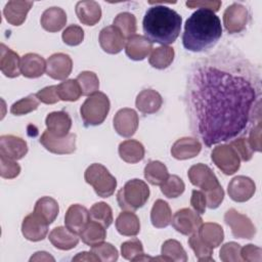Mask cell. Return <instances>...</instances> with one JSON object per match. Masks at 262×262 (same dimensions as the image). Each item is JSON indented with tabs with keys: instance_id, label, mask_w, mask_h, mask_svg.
Returning a JSON list of instances; mask_svg holds the SVG:
<instances>
[{
	"instance_id": "6da1fadb",
	"label": "cell",
	"mask_w": 262,
	"mask_h": 262,
	"mask_svg": "<svg viewBox=\"0 0 262 262\" xmlns=\"http://www.w3.org/2000/svg\"><path fill=\"white\" fill-rule=\"evenodd\" d=\"M260 79L246 63L212 60L200 64L189 83L196 133L207 146L243 133L260 107Z\"/></svg>"
},
{
	"instance_id": "7a4b0ae2",
	"label": "cell",
	"mask_w": 262,
	"mask_h": 262,
	"mask_svg": "<svg viewBox=\"0 0 262 262\" xmlns=\"http://www.w3.org/2000/svg\"><path fill=\"white\" fill-rule=\"evenodd\" d=\"M221 35V21L215 12L199 8L185 21L182 43L185 49L201 52L212 48Z\"/></svg>"
},
{
	"instance_id": "3957f363",
	"label": "cell",
	"mask_w": 262,
	"mask_h": 262,
	"mask_svg": "<svg viewBox=\"0 0 262 262\" xmlns=\"http://www.w3.org/2000/svg\"><path fill=\"white\" fill-rule=\"evenodd\" d=\"M182 17L172 8L164 5L149 7L143 17L145 37L152 43L168 46L175 42L181 30Z\"/></svg>"
},
{
	"instance_id": "277c9868",
	"label": "cell",
	"mask_w": 262,
	"mask_h": 262,
	"mask_svg": "<svg viewBox=\"0 0 262 262\" xmlns=\"http://www.w3.org/2000/svg\"><path fill=\"white\" fill-rule=\"evenodd\" d=\"M187 176L191 184L200 187L205 193L208 208L216 209L221 205L224 190L210 167L202 163L193 165L189 168Z\"/></svg>"
},
{
	"instance_id": "5b68a950",
	"label": "cell",
	"mask_w": 262,
	"mask_h": 262,
	"mask_svg": "<svg viewBox=\"0 0 262 262\" xmlns=\"http://www.w3.org/2000/svg\"><path fill=\"white\" fill-rule=\"evenodd\" d=\"M148 198V185L137 178L127 181L117 193L118 204L124 211H135L143 207Z\"/></svg>"
},
{
	"instance_id": "8992f818",
	"label": "cell",
	"mask_w": 262,
	"mask_h": 262,
	"mask_svg": "<svg viewBox=\"0 0 262 262\" xmlns=\"http://www.w3.org/2000/svg\"><path fill=\"white\" fill-rule=\"evenodd\" d=\"M110 107V99L103 92L97 91L88 96L80 108L81 118L85 126H97L103 123Z\"/></svg>"
},
{
	"instance_id": "52a82bcc",
	"label": "cell",
	"mask_w": 262,
	"mask_h": 262,
	"mask_svg": "<svg viewBox=\"0 0 262 262\" xmlns=\"http://www.w3.org/2000/svg\"><path fill=\"white\" fill-rule=\"evenodd\" d=\"M85 181L90 184L96 194L101 198L113 195L117 187L116 178L101 164H91L84 173Z\"/></svg>"
},
{
	"instance_id": "ba28073f",
	"label": "cell",
	"mask_w": 262,
	"mask_h": 262,
	"mask_svg": "<svg viewBox=\"0 0 262 262\" xmlns=\"http://www.w3.org/2000/svg\"><path fill=\"white\" fill-rule=\"evenodd\" d=\"M213 163L226 175L234 174L241 167V159L235 149L228 144H220L214 147L211 154Z\"/></svg>"
},
{
	"instance_id": "9c48e42d",
	"label": "cell",
	"mask_w": 262,
	"mask_h": 262,
	"mask_svg": "<svg viewBox=\"0 0 262 262\" xmlns=\"http://www.w3.org/2000/svg\"><path fill=\"white\" fill-rule=\"evenodd\" d=\"M224 221L230 227L231 233L234 237L251 239L256 234V227L251 219L237 212L235 209H229L226 211Z\"/></svg>"
},
{
	"instance_id": "30bf717a",
	"label": "cell",
	"mask_w": 262,
	"mask_h": 262,
	"mask_svg": "<svg viewBox=\"0 0 262 262\" xmlns=\"http://www.w3.org/2000/svg\"><path fill=\"white\" fill-rule=\"evenodd\" d=\"M249 11L246 6L239 3L229 5L223 13V25L230 34L243 32L249 23Z\"/></svg>"
},
{
	"instance_id": "8fae6325",
	"label": "cell",
	"mask_w": 262,
	"mask_h": 262,
	"mask_svg": "<svg viewBox=\"0 0 262 262\" xmlns=\"http://www.w3.org/2000/svg\"><path fill=\"white\" fill-rule=\"evenodd\" d=\"M171 222L176 231L184 235H191L199 230L203 224V219L195 211L189 208H183L174 214Z\"/></svg>"
},
{
	"instance_id": "7c38bea8",
	"label": "cell",
	"mask_w": 262,
	"mask_h": 262,
	"mask_svg": "<svg viewBox=\"0 0 262 262\" xmlns=\"http://www.w3.org/2000/svg\"><path fill=\"white\" fill-rule=\"evenodd\" d=\"M76 138L75 133H69L64 137H55L45 130L40 137V143L50 152L68 155L76 150Z\"/></svg>"
},
{
	"instance_id": "4fadbf2b",
	"label": "cell",
	"mask_w": 262,
	"mask_h": 262,
	"mask_svg": "<svg viewBox=\"0 0 262 262\" xmlns=\"http://www.w3.org/2000/svg\"><path fill=\"white\" fill-rule=\"evenodd\" d=\"M48 223L40 215L33 212L27 215L21 223V233L28 241L39 242L48 233Z\"/></svg>"
},
{
	"instance_id": "5bb4252c",
	"label": "cell",
	"mask_w": 262,
	"mask_h": 262,
	"mask_svg": "<svg viewBox=\"0 0 262 262\" xmlns=\"http://www.w3.org/2000/svg\"><path fill=\"white\" fill-rule=\"evenodd\" d=\"M138 115L133 108H121L114 117V128L123 137L133 136L138 128Z\"/></svg>"
},
{
	"instance_id": "9a60e30c",
	"label": "cell",
	"mask_w": 262,
	"mask_h": 262,
	"mask_svg": "<svg viewBox=\"0 0 262 262\" xmlns=\"http://www.w3.org/2000/svg\"><path fill=\"white\" fill-rule=\"evenodd\" d=\"M256 191L255 182L247 176H235L228 183L227 192L230 199L237 203L249 201Z\"/></svg>"
},
{
	"instance_id": "2e32d148",
	"label": "cell",
	"mask_w": 262,
	"mask_h": 262,
	"mask_svg": "<svg viewBox=\"0 0 262 262\" xmlns=\"http://www.w3.org/2000/svg\"><path fill=\"white\" fill-rule=\"evenodd\" d=\"M73 69V61L66 53H54L46 60V74L54 80H66Z\"/></svg>"
},
{
	"instance_id": "e0dca14e",
	"label": "cell",
	"mask_w": 262,
	"mask_h": 262,
	"mask_svg": "<svg viewBox=\"0 0 262 262\" xmlns=\"http://www.w3.org/2000/svg\"><path fill=\"white\" fill-rule=\"evenodd\" d=\"M98 41L103 51L110 54L119 53L125 47L126 44V38L113 25L104 27L100 31Z\"/></svg>"
},
{
	"instance_id": "ac0fdd59",
	"label": "cell",
	"mask_w": 262,
	"mask_h": 262,
	"mask_svg": "<svg viewBox=\"0 0 262 262\" xmlns=\"http://www.w3.org/2000/svg\"><path fill=\"white\" fill-rule=\"evenodd\" d=\"M28 152L26 140L14 135H2L0 137V155L8 159L17 161L23 159Z\"/></svg>"
},
{
	"instance_id": "d6986e66",
	"label": "cell",
	"mask_w": 262,
	"mask_h": 262,
	"mask_svg": "<svg viewBox=\"0 0 262 262\" xmlns=\"http://www.w3.org/2000/svg\"><path fill=\"white\" fill-rule=\"evenodd\" d=\"M89 221V211L79 204L71 205L64 216L66 227L77 234H80L83 231Z\"/></svg>"
},
{
	"instance_id": "ffe728a7",
	"label": "cell",
	"mask_w": 262,
	"mask_h": 262,
	"mask_svg": "<svg viewBox=\"0 0 262 262\" xmlns=\"http://www.w3.org/2000/svg\"><path fill=\"white\" fill-rule=\"evenodd\" d=\"M33 1H8L3 9V15L6 21L12 26H20L26 20L27 14L32 8Z\"/></svg>"
},
{
	"instance_id": "44dd1931",
	"label": "cell",
	"mask_w": 262,
	"mask_h": 262,
	"mask_svg": "<svg viewBox=\"0 0 262 262\" xmlns=\"http://www.w3.org/2000/svg\"><path fill=\"white\" fill-rule=\"evenodd\" d=\"M47 131L55 137H64L70 133L72 119L66 112H52L45 119Z\"/></svg>"
},
{
	"instance_id": "7402d4cb",
	"label": "cell",
	"mask_w": 262,
	"mask_h": 262,
	"mask_svg": "<svg viewBox=\"0 0 262 262\" xmlns=\"http://www.w3.org/2000/svg\"><path fill=\"white\" fill-rule=\"evenodd\" d=\"M152 49V43L145 36L135 34L126 40L125 52L130 59L142 60Z\"/></svg>"
},
{
	"instance_id": "603a6c76",
	"label": "cell",
	"mask_w": 262,
	"mask_h": 262,
	"mask_svg": "<svg viewBox=\"0 0 262 262\" xmlns=\"http://www.w3.org/2000/svg\"><path fill=\"white\" fill-rule=\"evenodd\" d=\"M201 149L202 144L198 139L192 137H182L173 143L171 155L177 160H187L196 157Z\"/></svg>"
},
{
	"instance_id": "cb8c5ba5",
	"label": "cell",
	"mask_w": 262,
	"mask_h": 262,
	"mask_svg": "<svg viewBox=\"0 0 262 262\" xmlns=\"http://www.w3.org/2000/svg\"><path fill=\"white\" fill-rule=\"evenodd\" d=\"M0 69L4 76L16 78L20 75V58L16 52L5 46L0 45Z\"/></svg>"
},
{
	"instance_id": "d4e9b609",
	"label": "cell",
	"mask_w": 262,
	"mask_h": 262,
	"mask_svg": "<svg viewBox=\"0 0 262 262\" xmlns=\"http://www.w3.org/2000/svg\"><path fill=\"white\" fill-rule=\"evenodd\" d=\"M163 103L162 96L154 89H144L138 93L135 105L137 110L145 115L157 113Z\"/></svg>"
},
{
	"instance_id": "484cf974",
	"label": "cell",
	"mask_w": 262,
	"mask_h": 262,
	"mask_svg": "<svg viewBox=\"0 0 262 262\" xmlns=\"http://www.w3.org/2000/svg\"><path fill=\"white\" fill-rule=\"evenodd\" d=\"M48 238L56 249L62 251L74 249L79 243L78 234L71 231L66 226H58L53 228L50 231Z\"/></svg>"
},
{
	"instance_id": "4316f807",
	"label": "cell",
	"mask_w": 262,
	"mask_h": 262,
	"mask_svg": "<svg viewBox=\"0 0 262 262\" xmlns=\"http://www.w3.org/2000/svg\"><path fill=\"white\" fill-rule=\"evenodd\" d=\"M75 10L79 20L86 26H94L101 18V8L96 1H79Z\"/></svg>"
},
{
	"instance_id": "83f0119b",
	"label": "cell",
	"mask_w": 262,
	"mask_h": 262,
	"mask_svg": "<svg viewBox=\"0 0 262 262\" xmlns=\"http://www.w3.org/2000/svg\"><path fill=\"white\" fill-rule=\"evenodd\" d=\"M41 26L50 33L60 31L67 24V13L60 7H49L41 15Z\"/></svg>"
},
{
	"instance_id": "f1b7e54d",
	"label": "cell",
	"mask_w": 262,
	"mask_h": 262,
	"mask_svg": "<svg viewBox=\"0 0 262 262\" xmlns=\"http://www.w3.org/2000/svg\"><path fill=\"white\" fill-rule=\"evenodd\" d=\"M46 72L45 59L36 53H27L20 58V74L27 78H39Z\"/></svg>"
},
{
	"instance_id": "f546056e",
	"label": "cell",
	"mask_w": 262,
	"mask_h": 262,
	"mask_svg": "<svg viewBox=\"0 0 262 262\" xmlns=\"http://www.w3.org/2000/svg\"><path fill=\"white\" fill-rule=\"evenodd\" d=\"M196 233L201 241L211 249L219 247L224 239V231L222 226L214 222L203 223Z\"/></svg>"
},
{
	"instance_id": "4dcf8cb0",
	"label": "cell",
	"mask_w": 262,
	"mask_h": 262,
	"mask_svg": "<svg viewBox=\"0 0 262 262\" xmlns=\"http://www.w3.org/2000/svg\"><path fill=\"white\" fill-rule=\"evenodd\" d=\"M118 232L125 236H135L140 231L139 218L133 211H123L116 219Z\"/></svg>"
},
{
	"instance_id": "1f68e13d",
	"label": "cell",
	"mask_w": 262,
	"mask_h": 262,
	"mask_svg": "<svg viewBox=\"0 0 262 262\" xmlns=\"http://www.w3.org/2000/svg\"><path fill=\"white\" fill-rule=\"evenodd\" d=\"M144 154H145V150L142 143L134 139L125 140L121 142L119 145L120 158L126 163H130V164L138 163L143 160Z\"/></svg>"
},
{
	"instance_id": "d6a6232c",
	"label": "cell",
	"mask_w": 262,
	"mask_h": 262,
	"mask_svg": "<svg viewBox=\"0 0 262 262\" xmlns=\"http://www.w3.org/2000/svg\"><path fill=\"white\" fill-rule=\"evenodd\" d=\"M172 220V212L167 202L157 200L150 211V221L156 228L167 227Z\"/></svg>"
},
{
	"instance_id": "836d02e7",
	"label": "cell",
	"mask_w": 262,
	"mask_h": 262,
	"mask_svg": "<svg viewBox=\"0 0 262 262\" xmlns=\"http://www.w3.org/2000/svg\"><path fill=\"white\" fill-rule=\"evenodd\" d=\"M80 237L84 244L93 247L104 241L106 237V230L101 224L91 220L80 233Z\"/></svg>"
},
{
	"instance_id": "e575fe53",
	"label": "cell",
	"mask_w": 262,
	"mask_h": 262,
	"mask_svg": "<svg viewBox=\"0 0 262 262\" xmlns=\"http://www.w3.org/2000/svg\"><path fill=\"white\" fill-rule=\"evenodd\" d=\"M34 212L45 219L48 224H51L58 215L59 207L53 198L42 196L36 202Z\"/></svg>"
},
{
	"instance_id": "d590c367",
	"label": "cell",
	"mask_w": 262,
	"mask_h": 262,
	"mask_svg": "<svg viewBox=\"0 0 262 262\" xmlns=\"http://www.w3.org/2000/svg\"><path fill=\"white\" fill-rule=\"evenodd\" d=\"M175 56L174 49L170 46L162 45L160 47L154 48L148 58V62L152 68L163 70L168 68Z\"/></svg>"
},
{
	"instance_id": "8d00e7d4",
	"label": "cell",
	"mask_w": 262,
	"mask_h": 262,
	"mask_svg": "<svg viewBox=\"0 0 262 262\" xmlns=\"http://www.w3.org/2000/svg\"><path fill=\"white\" fill-rule=\"evenodd\" d=\"M168 176L167 167L160 161H149L144 167V177L152 185H161Z\"/></svg>"
},
{
	"instance_id": "74e56055",
	"label": "cell",
	"mask_w": 262,
	"mask_h": 262,
	"mask_svg": "<svg viewBox=\"0 0 262 262\" xmlns=\"http://www.w3.org/2000/svg\"><path fill=\"white\" fill-rule=\"evenodd\" d=\"M90 219L98 222L104 228H107L114 221L112 208L104 202H98L92 205L89 210Z\"/></svg>"
},
{
	"instance_id": "f35d334b",
	"label": "cell",
	"mask_w": 262,
	"mask_h": 262,
	"mask_svg": "<svg viewBox=\"0 0 262 262\" xmlns=\"http://www.w3.org/2000/svg\"><path fill=\"white\" fill-rule=\"evenodd\" d=\"M113 26H115L123 34V36L128 39L134 36L136 33V17L130 12H121L115 17Z\"/></svg>"
},
{
	"instance_id": "ab89813d",
	"label": "cell",
	"mask_w": 262,
	"mask_h": 262,
	"mask_svg": "<svg viewBox=\"0 0 262 262\" xmlns=\"http://www.w3.org/2000/svg\"><path fill=\"white\" fill-rule=\"evenodd\" d=\"M161 254L169 261L185 262L187 261V255L182 245L176 239H167L162 245Z\"/></svg>"
},
{
	"instance_id": "60d3db41",
	"label": "cell",
	"mask_w": 262,
	"mask_h": 262,
	"mask_svg": "<svg viewBox=\"0 0 262 262\" xmlns=\"http://www.w3.org/2000/svg\"><path fill=\"white\" fill-rule=\"evenodd\" d=\"M57 93L60 100L63 101H76L82 95L81 88L77 80L69 79L64 80L57 85Z\"/></svg>"
},
{
	"instance_id": "b9f144b4",
	"label": "cell",
	"mask_w": 262,
	"mask_h": 262,
	"mask_svg": "<svg viewBox=\"0 0 262 262\" xmlns=\"http://www.w3.org/2000/svg\"><path fill=\"white\" fill-rule=\"evenodd\" d=\"M77 82L81 88L82 95L90 96L99 89V80L95 73L90 71L81 72L77 77Z\"/></svg>"
},
{
	"instance_id": "7bdbcfd3",
	"label": "cell",
	"mask_w": 262,
	"mask_h": 262,
	"mask_svg": "<svg viewBox=\"0 0 262 262\" xmlns=\"http://www.w3.org/2000/svg\"><path fill=\"white\" fill-rule=\"evenodd\" d=\"M185 189V184L183 180L177 175H169L168 178L161 184L162 193L169 198L175 199L180 196Z\"/></svg>"
},
{
	"instance_id": "ee69618b",
	"label": "cell",
	"mask_w": 262,
	"mask_h": 262,
	"mask_svg": "<svg viewBox=\"0 0 262 262\" xmlns=\"http://www.w3.org/2000/svg\"><path fill=\"white\" fill-rule=\"evenodd\" d=\"M39 99L36 94H30L27 97H24L16 102H14L10 107V113L15 116L27 115L39 106Z\"/></svg>"
},
{
	"instance_id": "f6af8a7d",
	"label": "cell",
	"mask_w": 262,
	"mask_h": 262,
	"mask_svg": "<svg viewBox=\"0 0 262 262\" xmlns=\"http://www.w3.org/2000/svg\"><path fill=\"white\" fill-rule=\"evenodd\" d=\"M188 245L194 252V255L199 261H213L214 259L212 257L213 249L209 248L207 245H205L201 238L199 237L198 233H193L188 238Z\"/></svg>"
},
{
	"instance_id": "bcb514c9",
	"label": "cell",
	"mask_w": 262,
	"mask_h": 262,
	"mask_svg": "<svg viewBox=\"0 0 262 262\" xmlns=\"http://www.w3.org/2000/svg\"><path fill=\"white\" fill-rule=\"evenodd\" d=\"M91 252H93L102 262H114L118 260L119 253L118 250L110 243H100L96 246L91 247Z\"/></svg>"
},
{
	"instance_id": "7dc6e473",
	"label": "cell",
	"mask_w": 262,
	"mask_h": 262,
	"mask_svg": "<svg viewBox=\"0 0 262 262\" xmlns=\"http://www.w3.org/2000/svg\"><path fill=\"white\" fill-rule=\"evenodd\" d=\"M121 254L124 259L134 261L135 258L144 254L142 243L138 238H133V239L124 242L121 245Z\"/></svg>"
},
{
	"instance_id": "c3c4849f",
	"label": "cell",
	"mask_w": 262,
	"mask_h": 262,
	"mask_svg": "<svg viewBox=\"0 0 262 262\" xmlns=\"http://www.w3.org/2000/svg\"><path fill=\"white\" fill-rule=\"evenodd\" d=\"M241 246L237 243L229 242L224 244L219 252V258L223 262H241Z\"/></svg>"
},
{
	"instance_id": "681fc988",
	"label": "cell",
	"mask_w": 262,
	"mask_h": 262,
	"mask_svg": "<svg viewBox=\"0 0 262 262\" xmlns=\"http://www.w3.org/2000/svg\"><path fill=\"white\" fill-rule=\"evenodd\" d=\"M62 41L69 46H77L84 40V31L78 25H70L61 34Z\"/></svg>"
},
{
	"instance_id": "f907efd6",
	"label": "cell",
	"mask_w": 262,
	"mask_h": 262,
	"mask_svg": "<svg viewBox=\"0 0 262 262\" xmlns=\"http://www.w3.org/2000/svg\"><path fill=\"white\" fill-rule=\"evenodd\" d=\"M20 173V166L11 159L0 155V175L5 179H12Z\"/></svg>"
},
{
	"instance_id": "816d5d0a",
	"label": "cell",
	"mask_w": 262,
	"mask_h": 262,
	"mask_svg": "<svg viewBox=\"0 0 262 262\" xmlns=\"http://www.w3.org/2000/svg\"><path fill=\"white\" fill-rule=\"evenodd\" d=\"M229 144L235 149V151L237 152L241 160H243L245 162H248L252 159L254 151L252 150V148L249 144L248 138L239 137V138H236V139L232 140Z\"/></svg>"
},
{
	"instance_id": "f5cc1de1",
	"label": "cell",
	"mask_w": 262,
	"mask_h": 262,
	"mask_svg": "<svg viewBox=\"0 0 262 262\" xmlns=\"http://www.w3.org/2000/svg\"><path fill=\"white\" fill-rule=\"evenodd\" d=\"M40 102L45 104H53L59 100V96L57 93V85L47 86L36 93Z\"/></svg>"
},
{
	"instance_id": "db71d44e",
	"label": "cell",
	"mask_w": 262,
	"mask_h": 262,
	"mask_svg": "<svg viewBox=\"0 0 262 262\" xmlns=\"http://www.w3.org/2000/svg\"><path fill=\"white\" fill-rule=\"evenodd\" d=\"M241 257L243 261L248 262H261L262 261V249L254 245H246L241 248Z\"/></svg>"
},
{
	"instance_id": "11a10c76",
	"label": "cell",
	"mask_w": 262,
	"mask_h": 262,
	"mask_svg": "<svg viewBox=\"0 0 262 262\" xmlns=\"http://www.w3.org/2000/svg\"><path fill=\"white\" fill-rule=\"evenodd\" d=\"M190 205L193 210L199 214H204L207 208V200L206 195L202 190H192L190 198Z\"/></svg>"
},
{
	"instance_id": "9f6ffc18",
	"label": "cell",
	"mask_w": 262,
	"mask_h": 262,
	"mask_svg": "<svg viewBox=\"0 0 262 262\" xmlns=\"http://www.w3.org/2000/svg\"><path fill=\"white\" fill-rule=\"evenodd\" d=\"M248 141H249V144L253 151H261L262 147H261V123H260V121L251 130Z\"/></svg>"
},
{
	"instance_id": "6f0895ef",
	"label": "cell",
	"mask_w": 262,
	"mask_h": 262,
	"mask_svg": "<svg viewBox=\"0 0 262 262\" xmlns=\"http://www.w3.org/2000/svg\"><path fill=\"white\" fill-rule=\"evenodd\" d=\"M186 6L189 8H204L214 12L218 11L221 6V1H187Z\"/></svg>"
},
{
	"instance_id": "680465c9",
	"label": "cell",
	"mask_w": 262,
	"mask_h": 262,
	"mask_svg": "<svg viewBox=\"0 0 262 262\" xmlns=\"http://www.w3.org/2000/svg\"><path fill=\"white\" fill-rule=\"evenodd\" d=\"M73 261H93V262H96V261H99L98 257L93 253V252H81V253H78L75 257H73L72 259Z\"/></svg>"
},
{
	"instance_id": "91938a15",
	"label": "cell",
	"mask_w": 262,
	"mask_h": 262,
	"mask_svg": "<svg viewBox=\"0 0 262 262\" xmlns=\"http://www.w3.org/2000/svg\"><path fill=\"white\" fill-rule=\"evenodd\" d=\"M30 261H55V259L49 255V253L47 252H36L31 258H30Z\"/></svg>"
}]
</instances>
